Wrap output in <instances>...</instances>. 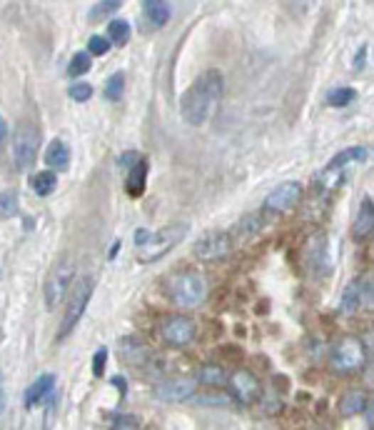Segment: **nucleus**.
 Masks as SVG:
<instances>
[{"label":"nucleus","mask_w":374,"mask_h":430,"mask_svg":"<svg viewBox=\"0 0 374 430\" xmlns=\"http://www.w3.org/2000/svg\"><path fill=\"white\" fill-rule=\"evenodd\" d=\"M195 400H198V403H203V405H228L230 400V393H225V390H205L203 395H198L195 393L193 395Z\"/></svg>","instance_id":"obj_30"},{"label":"nucleus","mask_w":374,"mask_h":430,"mask_svg":"<svg viewBox=\"0 0 374 430\" xmlns=\"http://www.w3.org/2000/svg\"><path fill=\"white\" fill-rule=\"evenodd\" d=\"M369 158V148H364V145H352V148L342 150V153H337L332 160H329L327 165H324L322 170H319L317 175V188L319 190H327L332 188V185H337L339 180H342L344 170L349 168L352 163H364V160Z\"/></svg>","instance_id":"obj_6"},{"label":"nucleus","mask_w":374,"mask_h":430,"mask_svg":"<svg viewBox=\"0 0 374 430\" xmlns=\"http://www.w3.org/2000/svg\"><path fill=\"white\" fill-rule=\"evenodd\" d=\"M107 41H110V46L112 43H115V46H125V43L130 41V23L122 21V18L112 21L110 26H107Z\"/></svg>","instance_id":"obj_26"},{"label":"nucleus","mask_w":374,"mask_h":430,"mask_svg":"<svg viewBox=\"0 0 374 430\" xmlns=\"http://www.w3.org/2000/svg\"><path fill=\"white\" fill-rule=\"evenodd\" d=\"M120 358L125 360L127 365L142 370V373H160L162 363L155 358V353L150 350V345H145L140 338L135 335H127V338L120 340Z\"/></svg>","instance_id":"obj_8"},{"label":"nucleus","mask_w":374,"mask_h":430,"mask_svg":"<svg viewBox=\"0 0 374 430\" xmlns=\"http://www.w3.org/2000/svg\"><path fill=\"white\" fill-rule=\"evenodd\" d=\"M46 165L55 173V170H68L70 165V148H68L65 140L53 138L50 143L46 145Z\"/></svg>","instance_id":"obj_18"},{"label":"nucleus","mask_w":374,"mask_h":430,"mask_svg":"<svg viewBox=\"0 0 374 430\" xmlns=\"http://www.w3.org/2000/svg\"><path fill=\"white\" fill-rule=\"evenodd\" d=\"M225 385H228V390H230V398H235L240 405L257 403V398L262 395V385H260L257 375L250 373V370H245V368L230 373Z\"/></svg>","instance_id":"obj_11"},{"label":"nucleus","mask_w":374,"mask_h":430,"mask_svg":"<svg viewBox=\"0 0 374 430\" xmlns=\"http://www.w3.org/2000/svg\"><path fill=\"white\" fill-rule=\"evenodd\" d=\"M198 385H208V388H225V383H228V373H225L223 365H215V363H208L203 365V368L198 370Z\"/></svg>","instance_id":"obj_22"},{"label":"nucleus","mask_w":374,"mask_h":430,"mask_svg":"<svg viewBox=\"0 0 374 430\" xmlns=\"http://www.w3.org/2000/svg\"><path fill=\"white\" fill-rule=\"evenodd\" d=\"M18 210H21L18 193L16 190H3V193H0V221H11V218H16Z\"/></svg>","instance_id":"obj_25"},{"label":"nucleus","mask_w":374,"mask_h":430,"mask_svg":"<svg viewBox=\"0 0 374 430\" xmlns=\"http://www.w3.org/2000/svg\"><path fill=\"white\" fill-rule=\"evenodd\" d=\"M364 61H367V46H362L357 51V58H354V70H362Z\"/></svg>","instance_id":"obj_36"},{"label":"nucleus","mask_w":374,"mask_h":430,"mask_svg":"<svg viewBox=\"0 0 374 430\" xmlns=\"http://www.w3.org/2000/svg\"><path fill=\"white\" fill-rule=\"evenodd\" d=\"M3 403H6V395H3V380H0V413H3Z\"/></svg>","instance_id":"obj_40"},{"label":"nucleus","mask_w":374,"mask_h":430,"mask_svg":"<svg viewBox=\"0 0 374 430\" xmlns=\"http://www.w3.org/2000/svg\"><path fill=\"white\" fill-rule=\"evenodd\" d=\"M87 51L92 56H105V53H110V41L105 36H92L90 43H87Z\"/></svg>","instance_id":"obj_33"},{"label":"nucleus","mask_w":374,"mask_h":430,"mask_svg":"<svg viewBox=\"0 0 374 430\" xmlns=\"http://www.w3.org/2000/svg\"><path fill=\"white\" fill-rule=\"evenodd\" d=\"M225 93V80L220 70H205L203 75L195 78V83L185 90L180 100L182 120L193 128H203L215 118Z\"/></svg>","instance_id":"obj_1"},{"label":"nucleus","mask_w":374,"mask_h":430,"mask_svg":"<svg viewBox=\"0 0 374 430\" xmlns=\"http://www.w3.org/2000/svg\"><path fill=\"white\" fill-rule=\"evenodd\" d=\"M142 11H145V18L155 28H165L172 16L170 3H162V0H145V3H142Z\"/></svg>","instance_id":"obj_21"},{"label":"nucleus","mask_w":374,"mask_h":430,"mask_svg":"<svg viewBox=\"0 0 374 430\" xmlns=\"http://www.w3.org/2000/svg\"><path fill=\"white\" fill-rule=\"evenodd\" d=\"M372 298V280L369 278H354L347 283L342 298H339V313L342 315H354L362 310V305H369Z\"/></svg>","instance_id":"obj_12"},{"label":"nucleus","mask_w":374,"mask_h":430,"mask_svg":"<svg viewBox=\"0 0 374 430\" xmlns=\"http://www.w3.org/2000/svg\"><path fill=\"white\" fill-rule=\"evenodd\" d=\"M31 185L33 190H36V195L46 198V195H53L58 190V175L53 173V170H41L38 175H33Z\"/></svg>","instance_id":"obj_24"},{"label":"nucleus","mask_w":374,"mask_h":430,"mask_svg":"<svg viewBox=\"0 0 374 430\" xmlns=\"http://www.w3.org/2000/svg\"><path fill=\"white\" fill-rule=\"evenodd\" d=\"M53 388H55V375H53V373H46V375H41V378H36L31 385H28L26 395H23V403H26V408L33 410L38 403H43V400L53 393Z\"/></svg>","instance_id":"obj_17"},{"label":"nucleus","mask_w":374,"mask_h":430,"mask_svg":"<svg viewBox=\"0 0 374 430\" xmlns=\"http://www.w3.org/2000/svg\"><path fill=\"white\" fill-rule=\"evenodd\" d=\"M38 150H41V133L31 120H21L13 130V163L21 173H28L36 165Z\"/></svg>","instance_id":"obj_5"},{"label":"nucleus","mask_w":374,"mask_h":430,"mask_svg":"<svg viewBox=\"0 0 374 430\" xmlns=\"http://www.w3.org/2000/svg\"><path fill=\"white\" fill-rule=\"evenodd\" d=\"M230 251H233V236H230V233H220V231L208 233V236H203L193 246V256L205 263L220 261V258H225Z\"/></svg>","instance_id":"obj_13"},{"label":"nucleus","mask_w":374,"mask_h":430,"mask_svg":"<svg viewBox=\"0 0 374 430\" xmlns=\"http://www.w3.org/2000/svg\"><path fill=\"white\" fill-rule=\"evenodd\" d=\"M137 428H140V423L132 415H117L115 423L110 425V430H137Z\"/></svg>","instance_id":"obj_34"},{"label":"nucleus","mask_w":374,"mask_h":430,"mask_svg":"<svg viewBox=\"0 0 374 430\" xmlns=\"http://www.w3.org/2000/svg\"><path fill=\"white\" fill-rule=\"evenodd\" d=\"M198 393V380L195 378H167L155 385V398L165 403H185Z\"/></svg>","instance_id":"obj_14"},{"label":"nucleus","mask_w":374,"mask_h":430,"mask_svg":"<svg viewBox=\"0 0 374 430\" xmlns=\"http://www.w3.org/2000/svg\"><path fill=\"white\" fill-rule=\"evenodd\" d=\"M92 68V58L90 53H75V56L70 58V65H68V73H70L73 78L78 75H85L87 70Z\"/></svg>","instance_id":"obj_29"},{"label":"nucleus","mask_w":374,"mask_h":430,"mask_svg":"<svg viewBox=\"0 0 374 430\" xmlns=\"http://www.w3.org/2000/svg\"><path fill=\"white\" fill-rule=\"evenodd\" d=\"M367 363V348L357 335H344L329 350V368L337 375L357 373Z\"/></svg>","instance_id":"obj_4"},{"label":"nucleus","mask_w":374,"mask_h":430,"mask_svg":"<svg viewBox=\"0 0 374 430\" xmlns=\"http://www.w3.org/2000/svg\"><path fill=\"white\" fill-rule=\"evenodd\" d=\"M110 383H112V385H117V388H120V393H122V395L127 393V383H125V380L120 378V375H115V378H112Z\"/></svg>","instance_id":"obj_39"},{"label":"nucleus","mask_w":374,"mask_h":430,"mask_svg":"<svg viewBox=\"0 0 374 430\" xmlns=\"http://www.w3.org/2000/svg\"><path fill=\"white\" fill-rule=\"evenodd\" d=\"M198 335V325H195L193 318L187 315H170L160 325V338L170 348H185L190 345Z\"/></svg>","instance_id":"obj_9"},{"label":"nucleus","mask_w":374,"mask_h":430,"mask_svg":"<svg viewBox=\"0 0 374 430\" xmlns=\"http://www.w3.org/2000/svg\"><path fill=\"white\" fill-rule=\"evenodd\" d=\"M187 231H190L187 223H170V226L160 228V231H150V238L137 248V261L140 263L160 261L162 256H167L187 236Z\"/></svg>","instance_id":"obj_3"},{"label":"nucleus","mask_w":374,"mask_h":430,"mask_svg":"<svg viewBox=\"0 0 374 430\" xmlns=\"http://www.w3.org/2000/svg\"><path fill=\"white\" fill-rule=\"evenodd\" d=\"M73 280H75V268H73L70 263L58 266L55 271L48 276L46 290H43V300H46L48 310H55V308L65 300L68 290L73 288Z\"/></svg>","instance_id":"obj_10"},{"label":"nucleus","mask_w":374,"mask_h":430,"mask_svg":"<svg viewBox=\"0 0 374 430\" xmlns=\"http://www.w3.org/2000/svg\"><path fill=\"white\" fill-rule=\"evenodd\" d=\"M6 140H8V123L6 118H0V148L6 145Z\"/></svg>","instance_id":"obj_38"},{"label":"nucleus","mask_w":374,"mask_h":430,"mask_svg":"<svg viewBox=\"0 0 374 430\" xmlns=\"http://www.w3.org/2000/svg\"><path fill=\"white\" fill-rule=\"evenodd\" d=\"M105 365H107V350L105 348H97L95 355H92V373L100 378L105 373Z\"/></svg>","instance_id":"obj_35"},{"label":"nucleus","mask_w":374,"mask_h":430,"mask_svg":"<svg viewBox=\"0 0 374 430\" xmlns=\"http://www.w3.org/2000/svg\"><path fill=\"white\" fill-rule=\"evenodd\" d=\"M68 95L75 103H85L92 98V85H87V83H73V85L68 88Z\"/></svg>","instance_id":"obj_31"},{"label":"nucleus","mask_w":374,"mask_h":430,"mask_svg":"<svg viewBox=\"0 0 374 430\" xmlns=\"http://www.w3.org/2000/svg\"><path fill=\"white\" fill-rule=\"evenodd\" d=\"M165 295L177 308L187 310V308H195L205 300V295H208V280L198 271H175L165 278Z\"/></svg>","instance_id":"obj_2"},{"label":"nucleus","mask_w":374,"mask_h":430,"mask_svg":"<svg viewBox=\"0 0 374 430\" xmlns=\"http://www.w3.org/2000/svg\"><path fill=\"white\" fill-rule=\"evenodd\" d=\"M92 290H95V278H92V276L82 278V280L73 288V295H70V300H68V305H65V318H63V322H60V333H58V338H60V340L65 338V335H70L73 328L80 322V318L85 315L87 305H90Z\"/></svg>","instance_id":"obj_7"},{"label":"nucleus","mask_w":374,"mask_h":430,"mask_svg":"<svg viewBox=\"0 0 374 430\" xmlns=\"http://www.w3.org/2000/svg\"><path fill=\"white\" fill-rule=\"evenodd\" d=\"M367 403H369L367 393H364V390L352 388V390H347V393H344L342 403H339V410H342V415H347V418H349V415L364 413V408H367Z\"/></svg>","instance_id":"obj_23"},{"label":"nucleus","mask_w":374,"mask_h":430,"mask_svg":"<svg viewBox=\"0 0 374 430\" xmlns=\"http://www.w3.org/2000/svg\"><path fill=\"white\" fill-rule=\"evenodd\" d=\"M262 231H265L262 213H250V215H245L242 221H240L237 226L233 228V236L240 238V241H250V238L260 236Z\"/></svg>","instance_id":"obj_19"},{"label":"nucleus","mask_w":374,"mask_h":430,"mask_svg":"<svg viewBox=\"0 0 374 430\" xmlns=\"http://www.w3.org/2000/svg\"><path fill=\"white\" fill-rule=\"evenodd\" d=\"M115 11H120V3H117V0L97 3V6L92 8V13H90V21H100V18H105V16H112Z\"/></svg>","instance_id":"obj_32"},{"label":"nucleus","mask_w":374,"mask_h":430,"mask_svg":"<svg viewBox=\"0 0 374 430\" xmlns=\"http://www.w3.org/2000/svg\"><path fill=\"white\" fill-rule=\"evenodd\" d=\"M299 198H302V183L287 180V183L277 185V188L265 198L262 208L269 210V213H284V210H292L294 205L299 203Z\"/></svg>","instance_id":"obj_15"},{"label":"nucleus","mask_w":374,"mask_h":430,"mask_svg":"<svg viewBox=\"0 0 374 430\" xmlns=\"http://www.w3.org/2000/svg\"><path fill=\"white\" fill-rule=\"evenodd\" d=\"M125 93V75L122 73H112L110 78L105 80V98L110 103H117Z\"/></svg>","instance_id":"obj_27"},{"label":"nucleus","mask_w":374,"mask_h":430,"mask_svg":"<svg viewBox=\"0 0 374 430\" xmlns=\"http://www.w3.org/2000/svg\"><path fill=\"white\" fill-rule=\"evenodd\" d=\"M147 238H150V231H145V228H140V231H135V246L140 248L142 243L147 241Z\"/></svg>","instance_id":"obj_37"},{"label":"nucleus","mask_w":374,"mask_h":430,"mask_svg":"<svg viewBox=\"0 0 374 430\" xmlns=\"http://www.w3.org/2000/svg\"><path fill=\"white\" fill-rule=\"evenodd\" d=\"M354 88H349V85H344V88H332V90L327 93V105H332V108H344V105H349V103L354 100Z\"/></svg>","instance_id":"obj_28"},{"label":"nucleus","mask_w":374,"mask_h":430,"mask_svg":"<svg viewBox=\"0 0 374 430\" xmlns=\"http://www.w3.org/2000/svg\"><path fill=\"white\" fill-rule=\"evenodd\" d=\"M372 228H374V205L372 198H364L362 205H359V213L352 223V238L354 243H364L369 236H372Z\"/></svg>","instance_id":"obj_16"},{"label":"nucleus","mask_w":374,"mask_h":430,"mask_svg":"<svg viewBox=\"0 0 374 430\" xmlns=\"http://www.w3.org/2000/svg\"><path fill=\"white\" fill-rule=\"evenodd\" d=\"M145 185H147V160H137L130 170H127V178H125V188L132 198L145 193Z\"/></svg>","instance_id":"obj_20"}]
</instances>
